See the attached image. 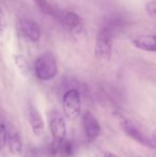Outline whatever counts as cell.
I'll use <instances>...</instances> for the list:
<instances>
[{"label": "cell", "instance_id": "4fadbf2b", "mask_svg": "<svg viewBox=\"0 0 156 157\" xmlns=\"http://www.w3.org/2000/svg\"><path fill=\"white\" fill-rule=\"evenodd\" d=\"M74 154V146L73 142L64 140L60 144V155L63 157H71Z\"/></svg>", "mask_w": 156, "mask_h": 157}, {"label": "cell", "instance_id": "9a60e30c", "mask_svg": "<svg viewBox=\"0 0 156 157\" xmlns=\"http://www.w3.org/2000/svg\"><path fill=\"white\" fill-rule=\"evenodd\" d=\"M6 28V16L5 13L2 9V7L0 6V32L2 33Z\"/></svg>", "mask_w": 156, "mask_h": 157}, {"label": "cell", "instance_id": "7a4b0ae2", "mask_svg": "<svg viewBox=\"0 0 156 157\" xmlns=\"http://www.w3.org/2000/svg\"><path fill=\"white\" fill-rule=\"evenodd\" d=\"M113 32L107 26L103 27L97 33L95 43V56L102 62H108L112 56Z\"/></svg>", "mask_w": 156, "mask_h": 157}, {"label": "cell", "instance_id": "44dd1931", "mask_svg": "<svg viewBox=\"0 0 156 157\" xmlns=\"http://www.w3.org/2000/svg\"><path fill=\"white\" fill-rule=\"evenodd\" d=\"M155 29H156V27H155Z\"/></svg>", "mask_w": 156, "mask_h": 157}, {"label": "cell", "instance_id": "30bf717a", "mask_svg": "<svg viewBox=\"0 0 156 157\" xmlns=\"http://www.w3.org/2000/svg\"><path fill=\"white\" fill-rule=\"evenodd\" d=\"M6 146L8 147L9 151L11 154L15 155H21L23 151V142L20 133L18 131L12 127L8 126V135H7V142H6Z\"/></svg>", "mask_w": 156, "mask_h": 157}, {"label": "cell", "instance_id": "3957f363", "mask_svg": "<svg viewBox=\"0 0 156 157\" xmlns=\"http://www.w3.org/2000/svg\"><path fill=\"white\" fill-rule=\"evenodd\" d=\"M63 109L64 117L73 121H75L81 113V97L76 88L68 89L63 98Z\"/></svg>", "mask_w": 156, "mask_h": 157}, {"label": "cell", "instance_id": "ac0fdd59", "mask_svg": "<svg viewBox=\"0 0 156 157\" xmlns=\"http://www.w3.org/2000/svg\"><path fill=\"white\" fill-rule=\"evenodd\" d=\"M26 157H39V156H38V155L36 154V152H35V151L30 150V151H29V152H28V154H27Z\"/></svg>", "mask_w": 156, "mask_h": 157}, {"label": "cell", "instance_id": "8fae6325", "mask_svg": "<svg viewBox=\"0 0 156 157\" xmlns=\"http://www.w3.org/2000/svg\"><path fill=\"white\" fill-rule=\"evenodd\" d=\"M133 45L145 52H156V35H142L132 40Z\"/></svg>", "mask_w": 156, "mask_h": 157}, {"label": "cell", "instance_id": "5b68a950", "mask_svg": "<svg viewBox=\"0 0 156 157\" xmlns=\"http://www.w3.org/2000/svg\"><path fill=\"white\" fill-rule=\"evenodd\" d=\"M18 30L25 39L32 42L39 41L41 36L40 28L38 23L29 18H21L18 21Z\"/></svg>", "mask_w": 156, "mask_h": 157}, {"label": "cell", "instance_id": "52a82bcc", "mask_svg": "<svg viewBox=\"0 0 156 157\" xmlns=\"http://www.w3.org/2000/svg\"><path fill=\"white\" fill-rule=\"evenodd\" d=\"M83 127L89 140H96L100 135L101 126L97 119L90 111H86L83 115Z\"/></svg>", "mask_w": 156, "mask_h": 157}, {"label": "cell", "instance_id": "8992f818", "mask_svg": "<svg viewBox=\"0 0 156 157\" xmlns=\"http://www.w3.org/2000/svg\"><path fill=\"white\" fill-rule=\"evenodd\" d=\"M50 128L51 132L55 143L61 144L66 140V123L65 119L60 113H53L50 120Z\"/></svg>", "mask_w": 156, "mask_h": 157}, {"label": "cell", "instance_id": "7c38bea8", "mask_svg": "<svg viewBox=\"0 0 156 157\" xmlns=\"http://www.w3.org/2000/svg\"><path fill=\"white\" fill-rule=\"evenodd\" d=\"M8 124L6 123L2 112L0 111V147L5 148L6 146L7 135H8Z\"/></svg>", "mask_w": 156, "mask_h": 157}, {"label": "cell", "instance_id": "5bb4252c", "mask_svg": "<svg viewBox=\"0 0 156 157\" xmlns=\"http://www.w3.org/2000/svg\"><path fill=\"white\" fill-rule=\"evenodd\" d=\"M146 10L148 12V14L156 18V0L155 1H151L149 3H147L146 5Z\"/></svg>", "mask_w": 156, "mask_h": 157}, {"label": "cell", "instance_id": "9c48e42d", "mask_svg": "<svg viewBox=\"0 0 156 157\" xmlns=\"http://www.w3.org/2000/svg\"><path fill=\"white\" fill-rule=\"evenodd\" d=\"M28 119L32 130V132L36 136H41L44 132V122L43 119L38 110V109L33 106L29 105L28 109Z\"/></svg>", "mask_w": 156, "mask_h": 157}, {"label": "cell", "instance_id": "6da1fadb", "mask_svg": "<svg viewBox=\"0 0 156 157\" xmlns=\"http://www.w3.org/2000/svg\"><path fill=\"white\" fill-rule=\"evenodd\" d=\"M34 71L40 80L48 81L54 78L58 74V65L54 55L50 52L40 55L35 62Z\"/></svg>", "mask_w": 156, "mask_h": 157}, {"label": "cell", "instance_id": "d6986e66", "mask_svg": "<svg viewBox=\"0 0 156 157\" xmlns=\"http://www.w3.org/2000/svg\"><path fill=\"white\" fill-rule=\"evenodd\" d=\"M37 2H38L40 6H42V3H43V1H42V0H37Z\"/></svg>", "mask_w": 156, "mask_h": 157}, {"label": "cell", "instance_id": "ba28073f", "mask_svg": "<svg viewBox=\"0 0 156 157\" xmlns=\"http://www.w3.org/2000/svg\"><path fill=\"white\" fill-rule=\"evenodd\" d=\"M63 23L74 36L82 37L85 34L83 20L76 13L67 12L63 17Z\"/></svg>", "mask_w": 156, "mask_h": 157}, {"label": "cell", "instance_id": "ffe728a7", "mask_svg": "<svg viewBox=\"0 0 156 157\" xmlns=\"http://www.w3.org/2000/svg\"><path fill=\"white\" fill-rule=\"evenodd\" d=\"M136 157H143V156H136Z\"/></svg>", "mask_w": 156, "mask_h": 157}, {"label": "cell", "instance_id": "2e32d148", "mask_svg": "<svg viewBox=\"0 0 156 157\" xmlns=\"http://www.w3.org/2000/svg\"><path fill=\"white\" fill-rule=\"evenodd\" d=\"M101 156L102 157H119L117 155H115L114 153L109 152V151H103V152H102V154H101Z\"/></svg>", "mask_w": 156, "mask_h": 157}, {"label": "cell", "instance_id": "e0dca14e", "mask_svg": "<svg viewBox=\"0 0 156 157\" xmlns=\"http://www.w3.org/2000/svg\"><path fill=\"white\" fill-rule=\"evenodd\" d=\"M151 140H152V142H153V144H154V149L156 150V130L155 131H154V132H152Z\"/></svg>", "mask_w": 156, "mask_h": 157}, {"label": "cell", "instance_id": "277c9868", "mask_svg": "<svg viewBox=\"0 0 156 157\" xmlns=\"http://www.w3.org/2000/svg\"><path fill=\"white\" fill-rule=\"evenodd\" d=\"M120 126L121 128V130L123 131V132L130 137L131 139L134 140L135 142H137L138 144L150 148V149H154V144L152 140H150L149 138H147L135 125L134 123L126 116H120Z\"/></svg>", "mask_w": 156, "mask_h": 157}]
</instances>
